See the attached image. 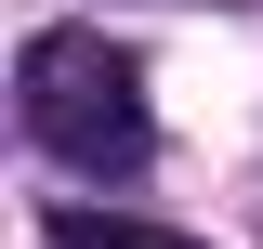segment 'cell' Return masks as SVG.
<instances>
[{"label": "cell", "instance_id": "7a4b0ae2", "mask_svg": "<svg viewBox=\"0 0 263 249\" xmlns=\"http://www.w3.org/2000/svg\"><path fill=\"white\" fill-rule=\"evenodd\" d=\"M53 249H211V236H171V223H132V210H53Z\"/></svg>", "mask_w": 263, "mask_h": 249}, {"label": "cell", "instance_id": "6da1fadb", "mask_svg": "<svg viewBox=\"0 0 263 249\" xmlns=\"http://www.w3.org/2000/svg\"><path fill=\"white\" fill-rule=\"evenodd\" d=\"M27 131H40V157H66V171H145V144H158V118H145V66L132 53H105L92 27H40L27 39Z\"/></svg>", "mask_w": 263, "mask_h": 249}]
</instances>
